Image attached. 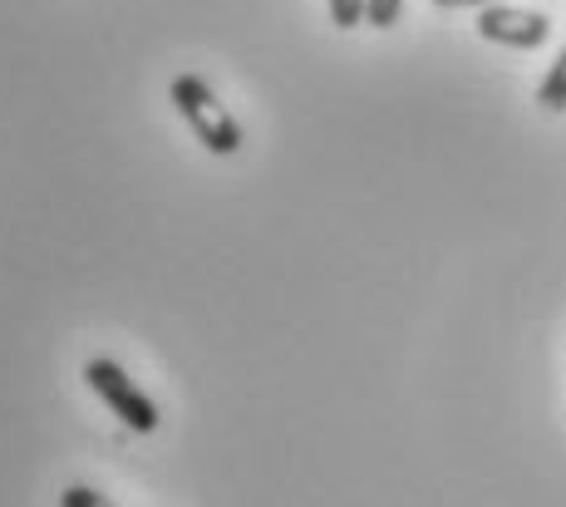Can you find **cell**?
Wrapping results in <instances>:
<instances>
[{
    "instance_id": "277c9868",
    "label": "cell",
    "mask_w": 566,
    "mask_h": 507,
    "mask_svg": "<svg viewBox=\"0 0 566 507\" xmlns=\"http://www.w3.org/2000/svg\"><path fill=\"white\" fill-rule=\"evenodd\" d=\"M537 104H542V109H552V114L566 109V50H562V60H552L547 80L537 84Z\"/></svg>"
},
{
    "instance_id": "7a4b0ae2",
    "label": "cell",
    "mask_w": 566,
    "mask_h": 507,
    "mask_svg": "<svg viewBox=\"0 0 566 507\" xmlns=\"http://www.w3.org/2000/svg\"><path fill=\"white\" fill-rule=\"evenodd\" d=\"M84 380H90V390L108 404V414H118L128 429H134V434H154V429H158V419H163L158 404H154V399H148L144 390H138V384L128 380V374L118 370L114 360L94 355V360L84 365Z\"/></svg>"
},
{
    "instance_id": "5b68a950",
    "label": "cell",
    "mask_w": 566,
    "mask_h": 507,
    "mask_svg": "<svg viewBox=\"0 0 566 507\" xmlns=\"http://www.w3.org/2000/svg\"><path fill=\"white\" fill-rule=\"evenodd\" d=\"M405 15V0H365V25L375 30H395Z\"/></svg>"
},
{
    "instance_id": "8992f818",
    "label": "cell",
    "mask_w": 566,
    "mask_h": 507,
    "mask_svg": "<svg viewBox=\"0 0 566 507\" xmlns=\"http://www.w3.org/2000/svg\"><path fill=\"white\" fill-rule=\"evenodd\" d=\"M60 507H118V503L104 498L99 488H84V483H74V488L60 493Z\"/></svg>"
},
{
    "instance_id": "3957f363",
    "label": "cell",
    "mask_w": 566,
    "mask_h": 507,
    "mask_svg": "<svg viewBox=\"0 0 566 507\" xmlns=\"http://www.w3.org/2000/svg\"><path fill=\"white\" fill-rule=\"evenodd\" d=\"M478 35L488 45H507V50H537L547 45L552 20L537 15V10H517V6H483L478 10Z\"/></svg>"
},
{
    "instance_id": "6da1fadb",
    "label": "cell",
    "mask_w": 566,
    "mask_h": 507,
    "mask_svg": "<svg viewBox=\"0 0 566 507\" xmlns=\"http://www.w3.org/2000/svg\"><path fill=\"white\" fill-rule=\"evenodd\" d=\"M168 99H172V109L182 114V124L192 128V138H198L207 154L227 158V154L242 148V124L227 114V104L217 99L207 80H198V74H178V80L168 84Z\"/></svg>"
},
{
    "instance_id": "52a82bcc",
    "label": "cell",
    "mask_w": 566,
    "mask_h": 507,
    "mask_svg": "<svg viewBox=\"0 0 566 507\" xmlns=\"http://www.w3.org/2000/svg\"><path fill=\"white\" fill-rule=\"evenodd\" d=\"M331 20H335V30L365 25V0H331Z\"/></svg>"
},
{
    "instance_id": "ba28073f",
    "label": "cell",
    "mask_w": 566,
    "mask_h": 507,
    "mask_svg": "<svg viewBox=\"0 0 566 507\" xmlns=\"http://www.w3.org/2000/svg\"><path fill=\"white\" fill-rule=\"evenodd\" d=\"M433 6H439V10H463V6L483 10V6H503V0H433Z\"/></svg>"
}]
</instances>
